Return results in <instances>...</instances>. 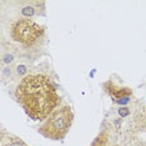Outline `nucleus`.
<instances>
[{"label": "nucleus", "mask_w": 146, "mask_h": 146, "mask_svg": "<svg viewBox=\"0 0 146 146\" xmlns=\"http://www.w3.org/2000/svg\"><path fill=\"white\" fill-rule=\"evenodd\" d=\"M15 98L26 115L36 121L46 120L61 102L55 85L42 74L24 76L16 86Z\"/></svg>", "instance_id": "f257e3e1"}, {"label": "nucleus", "mask_w": 146, "mask_h": 146, "mask_svg": "<svg viewBox=\"0 0 146 146\" xmlns=\"http://www.w3.org/2000/svg\"><path fill=\"white\" fill-rule=\"evenodd\" d=\"M74 121V112L71 106L62 105L58 108L38 129L39 134L45 139L61 141L65 139Z\"/></svg>", "instance_id": "f03ea898"}, {"label": "nucleus", "mask_w": 146, "mask_h": 146, "mask_svg": "<svg viewBox=\"0 0 146 146\" xmlns=\"http://www.w3.org/2000/svg\"><path fill=\"white\" fill-rule=\"evenodd\" d=\"M44 33V26L29 18L18 19L10 26L11 39L24 46H33L39 41V39H41Z\"/></svg>", "instance_id": "7ed1b4c3"}, {"label": "nucleus", "mask_w": 146, "mask_h": 146, "mask_svg": "<svg viewBox=\"0 0 146 146\" xmlns=\"http://www.w3.org/2000/svg\"><path fill=\"white\" fill-rule=\"evenodd\" d=\"M126 135L131 146H146V106L141 105L134 111Z\"/></svg>", "instance_id": "20e7f679"}, {"label": "nucleus", "mask_w": 146, "mask_h": 146, "mask_svg": "<svg viewBox=\"0 0 146 146\" xmlns=\"http://www.w3.org/2000/svg\"><path fill=\"white\" fill-rule=\"evenodd\" d=\"M105 92L116 105H127L132 98V89L129 86H120L112 80H108L102 85Z\"/></svg>", "instance_id": "39448f33"}, {"label": "nucleus", "mask_w": 146, "mask_h": 146, "mask_svg": "<svg viewBox=\"0 0 146 146\" xmlns=\"http://www.w3.org/2000/svg\"><path fill=\"white\" fill-rule=\"evenodd\" d=\"M20 11L25 18L30 19L31 16L36 15H44L45 14V3L39 1V0H26V1H20Z\"/></svg>", "instance_id": "423d86ee"}, {"label": "nucleus", "mask_w": 146, "mask_h": 146, "mask_svg": "<svg viewBox=\"0 0 146 146\" xmlns=\"http://www.w3.org/2000/svg\"><path fill=\"white\" fill-rule=\"evenodd\" d=\"M0 146H29L26 142L10 132H6L5 130L1 131V140H0Z\"/></svg>", "instance_id": "0eeeda50"}, {"label": "nucleus", "mask_w": 146, "mask_h": 146, "mask_svg": "<svg viewBox=\"0 0 146 146\" xmlns=\"http://www.w3.org/2000/svg\"><path fill=\"white\" fill-rule=\"evenodd\" d=\"M91 146H108V137H106V132H101L100 135L94 140Z\"/></svg>", "instance_id": "6e6552de"}, {"label": "nucleus", "mask_w": 146, "mask_h": 146, "mask_svg": "<svg viewBox=\"0 0 146 146\" xmlns=\"http://www.w3.org/2000/svg\"><path fill=\"white\" fill-rule=\"evenodd\" d=\"M119 114H120L122 117H125L126 115H129V110L126 108H121V109H119Z\"/></svg>", "instance_id": "1a4fd4ad"}]
</instances>
